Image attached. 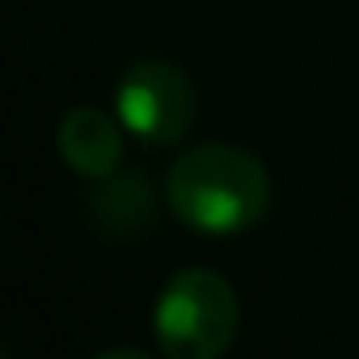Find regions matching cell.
<instances>
[{
	"instance_id": "obj_2",
	"label": "cell",
	"mask_w": 359,
	"mask_h": 359,
	"mask_svg": "<svg viewBox=\"0 0 359 359\" xmlns=\"http://www.w3.org/2000/svg\"><path fill=\"white\" fill-rule=\"evenodd\" d=\"M241 304L220 271L191 266L173 275L152 309V334L169 359H220L237 342Z\"/></svg>"
},
{
	"instance_id": "obj_3",
	"label": "cell",
	"mask_w": 359,
	"mask_h": 359,
	"mask_svg": "<svg viewBox=\"0 0 359 359\" xmlns=\"http://www.w3.org/2000/svg\"><path fill=\"white\" fill-rule=\"evenodd\" d=\"M114 114L148 148L177 144L195 123V85L169 60H135L114 89Z\"/></svg>"
},
{
	"instance_id": "obj_5",
	"label": "cell",
	"mask_w": 359,
	"mask_h": 359,
	"mask_svg": "<svg viewBox=\"0 0 359 359\" xmlns=\"http://www.w3.org/2000/svg\"><path fill=\"white\" fill-rule=\"evenodd\" d=\"M97 220L106 233H140L152 224V191L144 182V173H123L93 199Z\"/></svg>"
},
{
	"instance_id": "obj_1",
	"label": "cell",
	"mask_w": 359,
	"mask_h": 359,
	"mask_svg": "<svg viewBox=\"0 0 359 359\" xmlns=\"http://www.w3.org/2000/svg\"><path fill=\"white\" fill-rule=\"evenodd\" d=\"M165 199L191 233L233 237L271 212V173L250 148L199 144L169 165Z\"/></svg>"
},
{
	"instance_id": "obj_4",
	"label": "cell",
	"mask_w": 359,
	"mask_h": 359,
	"mask_svg": "<svg viewBox=\"0 0 359 359\" xmlns=\"http://www.w3.org/2000/svg\"><path fill=\"white\" fill-rule=\"evenodd\" d=\"M55 148L64 156V165L81 177H106L123 165V131L110 114H102L97 106H76L60 118L55 131Z\"/></svg>"
}]
</instances>
